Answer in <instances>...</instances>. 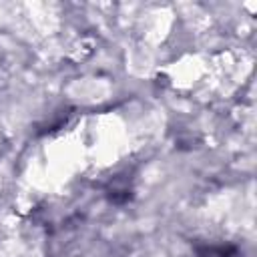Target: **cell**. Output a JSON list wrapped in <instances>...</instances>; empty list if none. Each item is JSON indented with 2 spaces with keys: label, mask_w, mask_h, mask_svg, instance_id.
Segmentation results:
<instances>
[{
  "label": "cell",
  "mask_w": 257,
  "mask_h": 257,
  "mask_svg": "<svg viewBox=\"0 0 257 257\" xmlns=\"http://www.w3.org/2000/svg\"><path fill=\"white\" fill-rule=\"evenodd\" d=\"M197 257H243V251L233 243H203L195 247Z\"/></svg>",
  "instance_id": "6da1fadb"
}]
</instances>
